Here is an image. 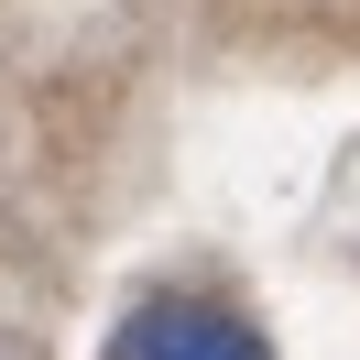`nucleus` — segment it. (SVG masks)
I'll use <instances>...</instances> for the list:
<instances>
[{"instance_id":"f257e3e1","label":"nucleus","mask_w":360,"mask_h":360,"mask_svg":"<svg viewBox=\"0 0 360 360\" xmlns=\"http://www.w3.org/2000/svg\"><path fill=\"white\" fill-rule=\"evenodd\" d=\"M110 360H273V349H262V328H251V316L207 306V295H153V306L120 316Z\"/></svg>"}]
</instances>
